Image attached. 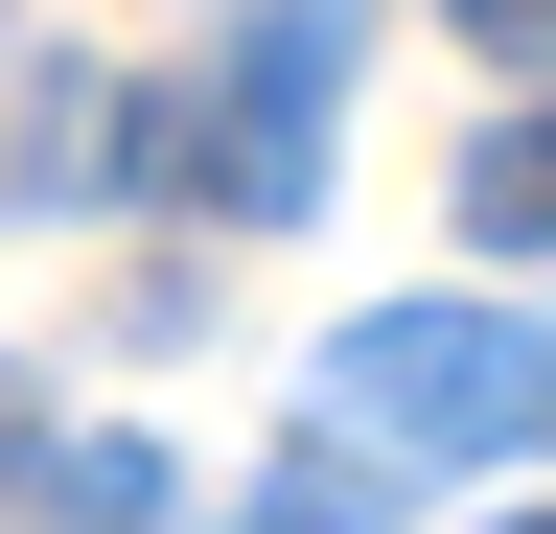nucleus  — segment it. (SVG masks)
<instances>
[{
  "instance_id": "7ed1b4c3",
  "label": "nucleus",
  "mask_w": 556,
  "mask_h": 534,
  "mask_svg": "<svg viewBox=\"0 0 556 534\" xmlns=\"http://www.w3.org/2000/svg\"><path fill=\"white\" fill-rule=\"evenodd\" d=\"M24 511L47 534H163V442H24Z\"/></svg>"
},
{
  "instance_id": "39448f33",
  "label": "nucleus",
  "mask_w": 556,
  "mask_h": 534,
  "mask_svg": "<svg viewBox=\"0 0 556 534\" xmlns=\"http://www.w3.org/2000/svg\"><path fill=\"white\" fill-rule=\"evenodd\" d=\"M464 233L486 256H556V116H486L464 140Z\"/></svg>"
},
{
  "instance_id": "6e6552de",
  "label": "nucleus",
  "mask_w": 556,
  "mask_h": 534,
  "mask_svg": "<svg viewBox=\"0 0 556 534\" xmlns=\"http://www.w3.org/2000/svg\"><path fill=\"white\" fill-rule=\"evenodd\" d=\"M510 534H556V511H510Z\"/></svg>"
},
{
  "instance_id": "f03ea898",
  "label": "nucleus",
  "mask_w": 556,
  "mask_h": 534,
  "mask_svg": "<svg viewBox=\"0 0 556 534\" xmlns=\"http://www.w3.org/2000/svg\"><path fill=\"white\" fill-rule=\"evenodd\" d=\"M325 442H371V464H510V442H556V325H510V302H371L325 349Z\"/></svg>"
},
{
  "instance_id": "20e7f679",
  "label": "nucleus",
  "mask_w": 556,
  "mask_h": 534,
  "mask_svg": "<svg viewBox=\"0 0 556 534\" xmlns=\"http://www.w3.org/2000/svg\"><path fill=\"white\" fill-rule=\"evenodd\" d=\"M394 511H417V464H371V442H302V464L232 511V534H394Z\"/></svg>"
},
{
  "instance_id": "f257e3e1",
  "label": "nucleus",
  "mask_w": 556,
  "mask_h": 534,
  "mask_svg": "<svg viewBox=\"0 0 556 534\" xmlns=\"http://www.w3.org/2000/svg\"><path fill=\"white\" fill-rule=\"evenodd\" d=\"M348 47H371V0H232V24H208V71H186L163 116H116V163H163L186 210H232V233L325 210V116H348Z\"/></svg>"
},
{
  "instance_id": "423d86ee",
  "label": "nucleus",
  "mask_w": 556,
  "mask_h": 534,
  "mask_svg": "<svg viewBox=\"0 0 556 534\" xmlns=\"http://www.w3.org/2000/svg\"><path fill=\"white\" fill-rule=\"evenodd\" d=\"M464 47H510V71H556V0H441Z\"/></svg>"
},
{
  "instance_id": "0eeeda50",
  "label": "nucleus",
  "mask_w": 556,
  "mask_h": 534,
  "mask_svg": "<svg viewBox=\"0 0 556 534\" xmlns=\"http://www.w3.org/2000/svg\"><path fill=\"white\" fill-rule=\"evenodd\" d=\"M24 442H47V419H24V372H0V488H24Z\"/></svg>"
}]
</instances>
